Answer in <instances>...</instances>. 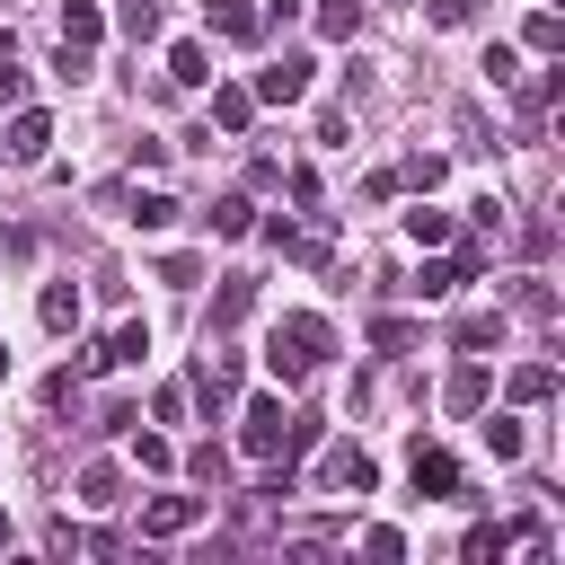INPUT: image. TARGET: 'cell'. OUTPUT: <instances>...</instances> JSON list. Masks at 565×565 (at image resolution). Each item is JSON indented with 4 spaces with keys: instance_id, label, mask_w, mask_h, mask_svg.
<instances>
[{
    "instance_id": "obj_1",
    "label": "cell",
    "mask_w": 565,
    "mask_h": 565,
    "mask_svg": "<svg viewBox=\"0 0 565 565\" xmlns=\"http://www.w3.org/2000/svg\"><path fill=\"white\" fill-rule=\"evenodd\" d=\"M327 344H335V335H327V318H318V309H282V318H274V335H265V362H274V380H282V388H300V380L327 362Z\"/></svg>"
},
{
    "instance_id": "obj_2",
    "label": "cell",
    "mask_w": 565,
    "mask_h": 565,
    "mask_svg": "<svg viewBox=\"0 0 565 565\" xmlns=\"http://www.w3.org/2000/svg\"><path fill=\"white\" fill-rule=\"evenodd\" d=\"M291 441H300V424L282 415V397H256V406L238 415V450H247V459H282Z\"/></svg>"
},
{
    "instance_id": "obj_3",
    "label": "cell",
    "mask_w": 565,
    "mask_h": 565,
    "mask_svg": "<svg viewBox=\"0 0 565 565\" xmlns=\"http://www.w3.org/2000/svg\"><path fill=\"white\" fill-rule=\"evenodd\" d=\"M318 486H327V494H380V459L353 450V441H335V450L318 459Z\"/></svg>"
},
{
    "instance_id": "obj_4",
    "label": "cell",
    "mask_w": 565,
    "mask_h": 565,
    "mask_svg": "<svg viewBox=\"0 0 565 565\" xmlns=\"http://www.w3.org/2000/svg\"><path fill=\"white\" fill-rule=\"evenodd\" d=\"M0 150H9V168H44V150H53V115H44V106H18Z\"/></svg>"
},
{
    "instance_id": "obj_5",
    "label": "cell",
    "mask_w": 565,
    "mask_h": 565,
    "mask_svg": "<svg viewBox=\"0 0 565 565\" xmlns=\"http://www.w3.org/2000/svg\"><path fill=\"white\" fill-rule=\"evenodd\" d=\"M185 397H203L212 415L238 397V353H221V344H203V362H194V380H185Z\"/></svg>"
},
{
    "instance_id": "obj_6",
    "label": "cell",
    "mask_w": 565,
    "mask_h": 565,
    "mask_svg": "<svg viewBox=\"0 0 565 565\" xmlns=\"http://www.w3.org/2000/svg\"><path fill=\"white\" fill-rule=\"evenodd\" d=\"M406 477H415V494H424V503H450V494H459V459H450L441 441H415Z\"/></svg>"
},
{
    "instance_id": "obj_7",
    "label": "cell",
    "mask_w": 565,
    "mask_h": 565,
    "mask_svg": "<svg viewBox=\"0 0 565 565\" xmlns=\"http://www.w3.org/2000/svg\"><path fill=\"white\" fill-rule=\"evenodd\" d=\"M203 512H212L203 494H150V503H141V539H185Z\"/></svg>"
},
{
    "instance_id": "obj_8",
    "label": "cell",
    "mask_w": 565,
    "mask_h": 565,
    "mask_svg": "<svg viewBox=\"0 0 565 565\" xmlns=\"http://www.w3.org/2000/svg\"><path fill=\"white\" fill-rule=\"evenodd\" d=\"M247 97H256V106H300V97H309V62H300V53H282L274 71H256V79H247Z\"/></svg>"
},
{
    "instance_id": "obj_9",
    "label": "cell",
    "mask_w": 565,
    "mask_h": 565,
    "mask_svg": "<svg viewBox=\"0 0 565 565\" xmlns=\"http://www.w3.org/2000/svg\"><path fill=\"white\" fill-rule=\"evenodd\" d=\"M486 397H494V380H486V353H468V362L450 371V388H441V406H450V415H477Z\"/></svg>"
},
{
    "instance_id": "obj_10",
    "label": "cell",
    "mask_w": 565,
    "mask_h": 565,
    "mask_svg": "<svg viewBox=\"0 0 565 565\" xmlns=\"http://www.w3.org/2000/svg\"><path fill=\"white\" fill-rule=\"evenodd\" d=\"M247 309H256V274H221V291H212V335H230Z\"/></svg>"
},
{
    "instance_id": "obj_11",
    "label": "cell",
    "mask_w": 565,
    "mask_h": 565,
    "mask_svg": "<svg viewBox=\"0 0 565 565\" xmlns=\"http://www.w3.org/2000/svg\"><path fill=\"white\" fill-rule=\"evenodd\" d=\"M141 353H150V327H141V318H124V327L88 353V371H124V362H141Z\"/></svg>"
},
{
    "instance_id": "obj_12",
    "label": "cell",
    "mask_w": 565,
    "mask_h": 565,
    "mask_svg": "<svg viewBox=\"0 0 565 565\" xmlns=\"http://www.w3.org/2000/svg\"><path fill=\"white\" fill-rule=\"evenodd\" d=\"M62 44L97 53V44H106V9H97V0H62Z\"/></svg>"
},
{
    "instance_id": "obj_13",
    "label": "cell",
    "mask_w": 565,
    "mask_h": 565,
    "mask_svg": "<svg viewBox=\"0 0 565 565\" xmlns=\"http://www.w3.org/2000/svg\"><path fill=\"white\" fill-rule=\"evenodd\" d=\"M79 503H88V512H115V503H124V468H115V459H88V468H79Z\"/></svg>"
},
{
    "instance_id": "obj_14",
    "label": "cell",
    "mask_w": 565,
    "mask_h": 565,
    "mask_svg": "<svg viewBox=\"0 0 565 565\" xmlns=\"http://www.w3.org/2000/svg\"><path fill=\"white\" fill-rule=\"evenodd\" d=\"M168 79H177V88H212V53H203L194 35H185V44H168Z\"/></svg>"
},
{
    "instance_id": "obj_15",
    "label": "cell",
    "mask_w": 565,
    "mask_h": 565,
    "mask_svg": "<svg viewBox=\"0 0 565 565\" xmlns=\"http://www.w3.org/2000/svg\"><path fill=\"white\" fill-rule=\"evenodd\" d=\"M35 318H44L53 335H71V327H79V282H44V300H35Z\"/></svg>"
},
{
    "instance_id": "obj_16",
    "label": "cell",
    "mask_w": 565,
    "mask_h": 565,
    "mask_svg": "<svg viewBox=\"0 0 565 565\" xmlns=\"http://www.w3.org/2000/svg\"><path fill=\"white\" fill-rule=\"evenodd\" d=\"M459 353H494L503 344V309H477V318H459V335H450Z\"/></svg>"
},
{
    "instance_id": "obj_17",
    "label": "cell",
    "mask_w": 565,
    "mask_h": 565,
    "mask_svg": "<svg viewBox=\"0 0 565 565\" xmlns=\"http://www.w3.org/2000/svg\"><path fill=\"white\" fill-rule=\"evenodd\" d=\"M556 397V362H521L512 371V406H547Z\"/></svg>"
},
{
    "instance_id": "obj_18",
    "label": "cell",
    "mask_w": 565,
    "mask_h": 565,
    "mask_svg": "<svg viewBox=\"0 0 565 565\" xmlns=\"http://www.w3.org/2000/svg\"><path fill=\"white\" fill-rule=\"evenodd\" d=\"M477 415H486V406H477ZM477 433H486V450H494V459H521V450H530V433H521V415H486Z\"/></svg>"
},
{
    "instance_id": "obj_19",
    "label": "cell",
    "mask_w": 565,
    "mask_h": 565,
    "mask_svg": "<svg viewBox=\"0 0 565 565\" xmlns=\"http://www.w3.org/2000/svg\"><path fill=\"white\" fill-rule=\"evenodd\" d=\"M212 124H221V132H247V124H256V97H247V88H212Z\"/></svg>"
},
{
    "instance_id": "obj_20",
    "label": "cell",
    "mask_w": 565,
    "mask_h": 565,
    "mask_svg": "<svg viewBox=\"0 0 565 565\" xmlns=\"http://www.w3.org/2000/svg\"><path fill=\"white\" fill-rule=\"evenodd\" d=\"M203 221H212V238H247V230H256V203H247V194H230V203H212Z\"/></svg>"
},
{
    "instance_id": "obj_21",
    "label": "cell",
    "mask_w": 565,
    "mask_h": 565,
    "mask_svg": "<svg viewBox=\"0 0 565 565\" xmlns=\"http://www.w3.org/2000/svg\"><path fill=\"white\" fill-rule=\"evenodd\" d=\"M203 9H212V26H221V35H230V44H247V35H256V26H265V18H256V9H247V0H203Z\"/></svg>"
},
{
    "instance_id": "obj_22",
    "label": "cell",
    "mask_w": 565,
    "mask_h": 565,
    "mask_svg": "<svg viewBox=\"0 0 565 565\" xmlns=\"http://www.w3.org/2000/svg\"><path fill=\"white\" fill-rule=\"evenodd\" d=\"M318 35L353 44V35H362V0H318Z\"/></svg>"
},
{
    "instance_id": "obj_23",
    "label": "cell",
    "mask_w": 565,
    "mask_h": 565,
    "mask_svg": "<svg viewBox=\"0 0 565 565\" xmlns=\"http://www.w3.org/2000/svg\"><path fill=\"white\" fill-rule=\"evenodd\" d=\"M406 238H415V247H441V238H450V212L415 203V212H406Z\"/></svg>"
},
{
    "instance_id": "obj_24",
    "label": "cell",
    "mask_w": 565,
    "mask_h": 565,
    "mask_svg": "<svg viewBox=\"0 0 565 565\" xmlns=\"http://www.w3.org/2000/svg\"><path fill=\"white\" fill-rule=\"evenodd\" d=\"M44 547H53V556H97L106 539H97V530H71V521H53V530H44Z\"/></svg>"
},
{
    "instance_id": "obj_25",
    "label": "cell",
    "mask_w": 565,
    "mask_h": 565,
    "mask_svg": "<svg viewBox=\"0 0 565 565\" xmlns=\"http://www.w3.org/2000/svg\"><path fill=\"white\" fill-rule=\"evenodd\" d=\"M503 547H512V530H494V521H477V530L459 539V556H468V565H486V556H503Z\"/></svg>"
},
{
    "instance_id": "obj_26",
    "label": "cell",
    "mask_w": 565,
    "mask_h": 565,
    "mask_svg": "<svg viewBox=\"0 0 565 565\" xmlns=\"http://www.w3.org/2000/svg\"><path fill=\"white\" fill-rule=\"evenodd\" d=\"M441 177H450V159H441V150H415V159H406V185H415V194H433Z\"/></svg>"
},
{
    "instance_id": "obj_27",
    "label": "cell",
    "mask_w": 565,
    "mask_h": 565,
    "mask_svg": "<svg viewBox=\"0 0 565 565\" xmlns=\"http://www.w3.org/2000/svg\"><path fill=\"white\" fill-rule=\"evenodd\" d=\"M132 221H141V230H168V221H177V194H159V185L132 194Z\"/></svg>"
},
{
    "instance_id": "obj_28",
    "label": "cell",
    "mask_w": 565,
    "mask_h": 565,
    "mask_svg": "<svg viewBox=\"0 0 565 565\" xmlns=\"http://www.w3.org/2000/svg\"><path fill=\"white\" fill-rule=\"evenodd\" d=\"M115 18H124V35H132V44H150V35H159V0H124Z\"/></svg>"
},
{
    "instance_id": "obj_29",
    "label": "cell",
    "mask_w": 565,
    "mask_h": 565,
    "mask_svg": "<svg viewBox=\"0 0 565 565\" xmlns=\"http://www.w3.org/2000/svg\"><path fill=\"white\" fill-rule=\"evenodd\" d=\"M477 71H486L494 88H512V79H521V53H512V44H486V62H477Z\"/></svg>"
},
{
    "instance_id": "obj_30",
    "label": "cell",
    "mask_w": 565,
    "mask_h": 565,
    "mask_svg": "<svg viewBox=\"0 0 565 565\" xmlns=\"http://www.w3.org/2000/svg\"><path fill=\"white\" fill-rule=\"evenodd\" d=\"M556 44H565V26H556V9H539L530 18V53H556Z\"/></svg>"
},
{
    "instance_id": "obj_31",
    "label": "cell",
    "mask_w": 565,
    "mask_h": 565,
    "mask_svg": "<svg viewBox=\"0 0 565 565\" xmlns=\"http://www.w3.org/2000/svg\"><path fill=\"white\" fill-rule=\"evenodd\" d=\"M371 344H380V353H406V344H415V327H406V318H380V327H371Z\"/></svg>"
},
{
    "instance_id": "obj_32",
    "label": "cell",
    "mask_w": 565,
    "mask_h": 565,
    "mask_svg": "<svg viewBox=\"0 0 565 565\" xmlns=\"http://www.w3.org/2000/svg\"><path fill=\"white\" fill-rule=\"evenodd\" d=\"M132 459H141V468H168L177 450H168V433H132Z\"/></svg>"
},
{
    "instance_id": "obj_33",
    "label": "cell",
    "mask_w": 565,
    "mask_h": 565,
    "mask_svg": "<svg viewBox=\"0 0 565 565\" xmlns=\"http://www.w3.org/2000/svg\"><path fill=\"white\" fill-rule=\"evenodd\" d=\"M362 556H380V565H397V556H406V539H397V530H362Z\"/></svg>"
},
{
    "instance_id": "obj_34",
    "label": "cell",
    "mask_w": 565,
    "mask_h": 565,
    "mask_svg": "<svg viewBox=\"0 0 565 565\" xmlns=\"http://www.w3.org/2000/svg\"><path fill=\"white\" fill-rule=\"evenodd\" d=\"M424 18H433V26H468V18H477V0H424Z\"/></svg>"
},
{
    "instance_id": "obj_35",
    "label": "cell",
    "mask_w": 565,
    "mask_h": 565,
    "mask_svg": "<svg viewBox=\"0 0 565 565\" xmlns=\"http://www.w3.org/2000/svg\"><path fill=\"white\" fill-rule=\"evenodd\" d=\"M185 406H194L185 388H159V397H150V415H159V424H185Z\"/></svg>"
},
{
    "instance_id": "obj_36",
    "label": "cell",
    "mask_w": 565,
    "mask_h": 565,
    "mask_svg": "<svg viewBox=\"0 0 565 565\" xmlns=\"http://www.w3.org/2000/svg\"><path fill=\"white\" fill-rule=\"evenodd\" d=\"M0 106H26V71H18V53L0 62Z\"/></svg>"
},
{
    "instance_id": "obj_37",
    "label": "cell",
    "mask_w": 565,
    "mask_h": 565,
    "mask_svg": "<svg viewBox=\"0 0 565 565\" xmlns=\"http://www.w3.org/2000/svg\"><path fill=\"white\" fill-rule=\"evenodd\" d=\"M300 9H309V0H265V18H274V26H291Z\"/></svg>"
},
{
    "instance_id": "obj_38",
    "label": "cell",
    "mask_w": 565,
    "mask_h": 565,
    "mask_svg": "<svg viewBox=\"0 0 565 565\" xmlns=\"http://www.w3.org/2000/svg\"><path fill=\"white\" fill-rule=\"evenodd\" d=\"M0 380H9V353H0Z\"/></svg>"
},
{
    "instance_id": "obj_39",
    "label": "cell",
    "mask_w": 565,
    "mask_h": 565,
    "mask_svg": "<svg viewBox=\"0 0 565 565\" xmlns=\"http://www.w3.org/2000/svg\"><path fill=\"white\" fill-rule=\"evenodd\" d=\"M539 9H556V0H539Z\"/></svg>"
},
{
    "instance_id": "obj_40",
    "label": "cell",
    "mask_w": 565,
    "mask_h": 565,
    "mask_svg": "<svg viewBox=\"0 0 565 565\" xmlns=\"http://www.w3.org/2000/svg\"><path fill=\"white\" fill-rule=\"evenodd\" d=\"M0 539H9V521H0Z\"/></svg>"
}]
</instances>
